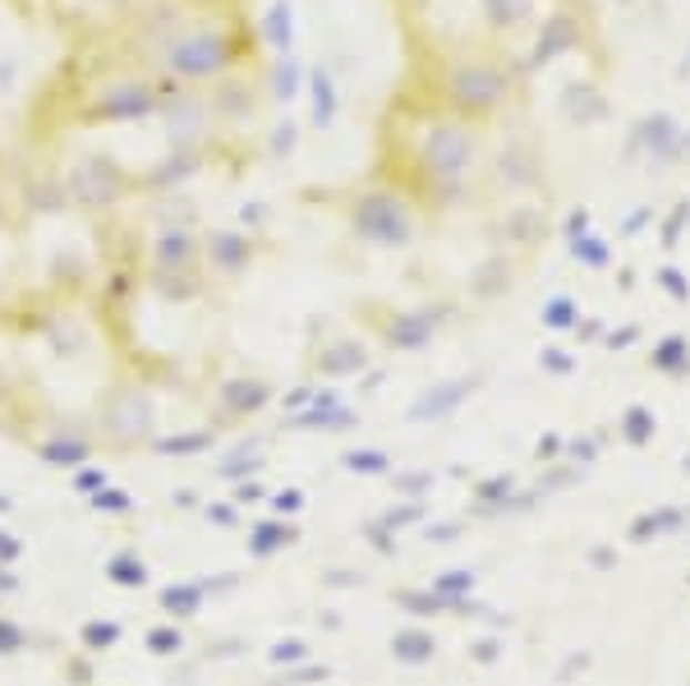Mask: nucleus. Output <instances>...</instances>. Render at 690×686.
Returning a JSON list of instances; mask_svg holds the SVG:
<instances>
[{
  "mask_svg": "<svg viewBox=\"0 0 690 686\" xmlns=\"http://www.w3.org/2000/svg\"><path fill=\"white\" fill-rule=\"evenodd\" d=\"M419 92L475 124H493L520 98V74L501 51L484 47H433L419 65Z\"/></svg>",
  "mask_w": 690,
  "mask_h": 686,
  "instance_id": "2",
  "label": "nucleus"
},
{
  "mask_svg": "<svg viewBox=\"0 0 690 686\" xmlns=\"http://www.w3.org/2000/svg\"><path fill=\"white\" fill-rule=\"evenodd\" d=\"M267 33H272L276 42H291V10H286V6H276V10H272Z\"/></svg>",
  "mask_w": 690,
  "mask_h": 686,
  "instance_id": "7",
  "label": "nucleus"
},
{
  "mask_svg": "<svg viewBox=\"0 0 690 686\" xmlns=\"http://www.w3.org/2000/svg\"><path fill=\"white\" fill-rule=\"evenodd\" d=\"M194 10H240V0H184Z\"/></svg>",
  "mask_w": 690,
  "mask_h": 686,
  "instance_id": "8",
  "label": "nucleus"
},
{
  "mask_svg": "<svg viewBox=\"0 0 690 686\" xmlns=\"http://www.w3.org/2000/svg\"><path fill=\"white\" fill-rule=\"evenodd\" d=\"M484 6V19L497 28V33H507V28H525L535 19V0H479Z\"/></svg>",
  "mask_w": 690,
  "mask_h": 686,
  "instance_id": "4",
  "label": "nucleus"
},
{
  "mask_svg": "<svg viewBox=\"0 0 690 686\" xmlns=\"http://www.w3.org/2000/svg\"><path fill=\"white\" fill-rule=\"evenodd\" d=\"M373 171L419 199L437 222L469 203L507 199L493 180V139L488 124H475L424 92H396L378 124V158Z\"/></svg>",
  "mask_w": 690,
  "mask_h": 686,
  "instance_id": "1",
  "label": "nucleus"
},
{
  "mask_svg": "<svg viewBox=\"0 0 690 686\" xmlns=\"http://www.w3.org/2000/svg\"><path fill=\"white\" fill-rule=\"evenodd\" d=\"M171 92L156 83L143 65H134V60L124 56H102L92 60V65L83 70V83L74 88V98L65 120L74 124V130H115V124H143V120H156L162 115Z\"/></svg>",
  "mask_w": 690,
  "mask_h": 686,
  "instance_id": "3",
  "label": "nucleus"
},
{
  "mask_svg": "<svg viewBox=\"0 0 690 686\" xmlns=\"http://www.w3.org/2000/svg\"><path fill=\"white\" fill-rule=\"evenodd\" d=\"M23 65H19V56H0V98H10L14 83H19Z\"/></svg>",
  "mask_w": 690,
  "mask_h": 686,
  "instance_id": "6",
  "label": "nucleus"
},
{
  "mask_svg": "<svg viewBox=\"0 0 690 686\" xmlns=\"http://www.w3.org/2000/svg\"><path fill=\"white\" fill-rule=\"evenodd\" d=\"M313 92H318V98H313V120H318V124H332V115H336V98H332L327 74L313 79Z\"/></svg>",
  "mask_w": 690,
  "mask_h": 686,
  "instance_id": "5",
  "label": "nucleus"
}]
</instances>
